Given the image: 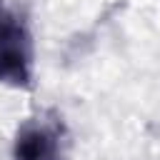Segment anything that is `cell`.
<instances>
[{"instance_id": "1", "label": "cell", "mask_w": 160, "mask_h": 160, "mask_svg": "<svg viewBox=\"0 0 160 160\" xmlns=\"http://www.w3.org/2000/svg\"><path fill=\"white\" fill-rule=\"evenodd\" d=\"M55 140L52 135H48L45 130H25L18 140V148H15V155L18 160H55Z\"/></svg>"}]
</instances>
